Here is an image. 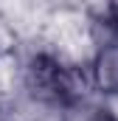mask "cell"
<instances>
[{
    "label": "cell",
    "mask_w": 118,
    "mask_h": 121,
    "mask_svg": "<svg viewBox=\"0 0 118 121\" xmlns=\"http://www.w3.org/2000/svg\"><path fill=\"white\" fill-rule=\"evenodd\" d=\"M25 85L51 107H76L84 93V76L54 54H37L25 65Z\"/></svg>",
    "instance_id": "obj_1"
},
{
    "label": "cell",
    "mask_w": 118,
    "mask_h": 121,
    "mask_svg": "<svg viewBox=\"0 0 118 121\" xmlns=\"http://www.w3.org/2000/svg\"><path fill=\"white\" fill-rule=\"evenodd\" d=\"M93 82L107 93H118V45H101L93 62Z\"/></svg>",
    "instance_id": "obj_2"
},
{
    "label": "cell",
    "mask_w": 118,
    "mask_h": 121,
    "mask_svg": "<svg viewBox=\"0 0 118 121\" xmlns=\"http://www.w3.org/2000/svg\"><path fill=\"white\" fill-rule=\"evenodd\" d=\"M93 26H96V34H98V48L101 45H118V6L113 3V6L98 9Z\"/></svg>",
    "instance_id": "obj_3"
},
{
    "label": "cell",
    "mask_w": 118,
    "mask_h": 121,
    "mask_svg": "<svg viewBox=\"0 0 118 121\" xmlns=\"http://www.w3.org/2000/svg\"><path fill=\"white\" fill-rule=\"evenodd\" d=\"M0 51H3V20H0Z\"/></svg>",
    "instance_id": "obj_4"
}]
</instances>
